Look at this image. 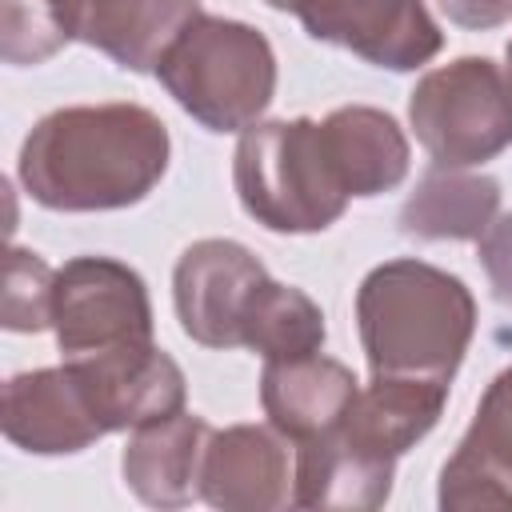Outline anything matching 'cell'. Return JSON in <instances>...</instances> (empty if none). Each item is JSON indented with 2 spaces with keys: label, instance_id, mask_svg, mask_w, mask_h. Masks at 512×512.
Here are the masks:
<instances>
[{
  "label": "cell",
  "instance_id": "1",
  "mask_svg": "<svg viewBox=\"0 0 512 512\" xmlns=\"http://www.w3.org/2000/svg\"><path fill=\"white\" fill-rule=\"evenodd\" d=\"M168 128L140 104L48 112L20 148L28 196L56 212H108L144 200L168 168Z\"/></svg>",
  "mask_w": 512,
  "mask_h": 512
},
{
  "label": "cell",
  "instance_id": "2",
  "mask_svg": "<svg viewBox=\"0 0 512 512\" xmlns=\"http://www.w3.org/2000/svg\"><path fill=\"white\" fill-rule=\"evenodd\" d=\"M356 320L372 376L452 380L472 328L476 304L464 280L424 260H388L356 292Z\"/></svg>",
  "mask_w": 512,
  "mask_h": 512
},
{
  "label": "cell",
  "instance_id": "3",
  "mask_svg": "<svg viewBox=\"0 0 512 512\" xmlns=\"http://www.w3.org/2000/svg\"><path fill=\"white\" fill-rule=\"evenodd\" d=\"M244 212L272 232H320L352 200L316 120H268L244 128L232 160Z\"/></svg>",
  "mask_w": 512,
  "mask_h": 512
},
{
  "label": "cell",
  "instance_id": "4",
  "mask_svg": "<svg viewBox=\"0 0 512 512\" xmlns=\"http://www.w3.org/2000/svg\"><path fill=\"white\" fill-rule=\"evenodd\" d=\"M156 72L168 96L212 132L252 128L276 92V56L264 32L224 16H200Z\"/></svg>",
  "mask_w": 512,
  "mask_h": 512
},
{
  "label": "cell",
  "instance_id": "5",
  "mask_svg": "<svg viewBox=\"0 0 512 512\" xmlns=\"http://www.w3.org/2000/svg\"><path fill=\"white\" fill-rule=\"evenodd\" d=\"M408 116L440 168H468L512 144V84L492 60L460 56L412 88Z\"/></svg>",
  "mask_w": 512,
  "mask_h": 512
},
{
  "label": "cell",
  "instance_id": "6",
  "mask_svg": "<svg viewBox=\"0 0 512 512\" xmlns=\"http://www.w3.org/2000/svg\"><path fill=\"white\" fill-rule=\"evenodd\" d=\"M52 328L64 356L152 340L148 288L128 264L112 256H76L56 272Z\"/></svg>",
  "mask_w": 512,
  "mask_h": 512
},
{
  "label": "cell",
  "instance_id": "7",
  "mask_svg": "<svg viewBox=\"0 0 512 512\" xmlns=\"http://www.w3.org/2000/svg\"><path fill=\"white\" fill-rule=\"evenodd\" d=\"M272 276L236 240H196L172 272L180 328L204 348L244 344V328Z\"/></svg>",
  "mask_w": 512,
  "mask_h": 512
},
{
  "label": "cell",
  "instance_id": "8",
  "mask_svg": "<svg viewBox=\"0 0 512 512\" xmlns=\"http://www.w3.org/2000/svg\"><path fill=\"white\" fill-rule=\"evenodd\" d=\"M84 404L104 432L140 428L184 412V372L152 340H128L84 356H64Z\"/></svg>",
  "mask_w": 512,
  "mask_h": 512
},
{
  "label": "cell",
  "instance_id": "9",
  "mask_svg": "<svg viewBox=\"0 0 512 512\" xmlns=\"http://www.w3.org/2000/svg\"><path fill=\"white\" fill-rule=\"evenodd\" d=\"M300 24L312 40L340 44L392 72L428 64L444 44L424 0H312Z\"/></svg>",
  "mask_w": 512,
  "mask_h": 512
},
{
  "label": "cell",
  "instance_id": "10",
  "mask_svg": "<svg viewBox=\"0 0 512 512\" xmlns=\"http://www.w3.org/2000/svg\"><path fill=\"white\" fill-rule=\"evenodd\" d=\"M444 512H508L512 508V368H504L480 408L460 448L440 472Z\"/></svg>",
  "mask_w": 512,
  "mask_h": 512
},
{
  "label": "cell",
  "instance_id": "11",
  "mask_svg": "<svg viewBox=\"0 0 512 512\" xmlns=\"http://www.w3.org/2000/svg\"><path fill=\"white\" fill-rule=\"evenodd\" d=\"M0 424L16 448L40 456L80 452L104 436L68 368H40L12 376L4 384Z\"/></svg>",
  "mask_w": 512,
  "mask_h": 512
},
{
  "label": "cell",
  "instance_id": "12",
  "mask_svg": "<svg viewBox=\"0 0 512 512\" xmlns=\"http://www.w3.org/2000/svg\"><path fill=\"white\" fill-rule=\"evenodd\" d=\"M356 392H360L356 376L332 356L308 352L292 360H264V376H260L264 416L280 436H292L296 444L336 432Z\"/></svg>",
  "mask_w": 512,
  "mask_h": 512
},
{
  "label": "cell",
  "instance_id": "13",
  "mask_svg": "<svg viewBox=\"0 0 512 512\" xmlns=\"http://www.w3.org/2000/svg\"><path fill=\"white\" fill-rule=\"evenodd\" d=\"M200 496L224 512H272L288 500V452L272 428L232 424L212 432Z\"/></svg>",
  "mask_w": 512,
  "mask_h": 512
},
{
  "label": "cell",
  "instance_id": "14",
  "mask_svg": "<svg viewBox=\"0 0 512 512\" xmlns=\"http://www.w3.org/2000/svg\"><path fill=\"white\" fill-rule=\"evenodd\" d=\"M212 428L204 416L172 412L132 428L124 448V480L152 508H184L200 496V472Z\"/></svg>",
  "mask_w": 512,
  "mask_h": 512
},
{
  "label": "cell",
  "instance_id": "15",
  "mask_svg": "<svg viewBox=\"0 0 512 512\" xmlns=\"http://www.w3.org/2000/svg\"><path fill=\"white\" fill-rule=\"evenodd\" d=\"M444 400H448L444 380L372 376V384L356 392V400H352V408L336 432L368 456L396 460L404 448H412L440 420Z\"/></svg>",
  "mask_w": 512,
  "mask_h": 512
},
{
  "label": "cell",
  "instance_id": "16",
  "mask_svg": "<svg viewBox=\"0 0 512 512\" xmlns=\"http://www.w3.org/2000/svg\"><path fill=\"white\" fill-rule=\"evenodd\" d=\"M392 464L360 452L340 432L300 440L292 504L296 508H340V512H372L392 492Z\"/></svg>",
  "mask_w": 512,
  "mask_h": 512
},
{
  "label": "cell",
  "instance_id": "17",
  "mask_svg": "<svg viewBox=\"0 0 512 512\" xmlns=\"http://www.w3.org/2000/svg\"><path fill=\"white\" fill-rule=\"evenodd\" d=\"M200 16V0H96L80 40L112 56L120 68L152 72Z\"/></svg>",
  "mask_w": 512,
  "mask_h": 512
},
{
  "label": "cell",
  "instance_id": "18",
  "mask_svg": "<svg viewBox=\"0 0 512 512\" xmlns=\"http://www.w3.org/2000/svg\"><path fill=\"white\" fill-rule=\"evenodd\" d=\"M320 132L348 196H380L404 180L408 140L388 112L348 104L328 112L320 120Z\"/></svg>",
  "mask_w": 512,
  "mask_h": 512
},
{
  "label": "cell",
  "instance_id": "19",
  "mask_svg": "<svg viewBox=\"0 0 512 512\" xmlns=\"http://www.w3.org/2000/svg\"><path fill=\"white\" fill-rule=\"evenodd\" d=\"M500 212V184L460 168H432L400 208V232L416 240H480Z\"/></svg>",
  "mask_w": 512,
  "mask_h": 512
},
{
  "label": "cell",
  "instance_id": "20",
  "mask_svg": "<svg viewBox=\"0 0 512 512\" xmlns=\"http://www.w3.org/2000/svg\"><path fill=\"white\" fill-rule=\"evenodd\" d=\"M320 344H324V312L316 308V300L300 288L272 280L244 328V348L260 352L264 360H292L320 352Z\"/></svg>",
  "mask_w": 512,
  "mask_h": 512
},
{
  "label": "cell",
  "instance_id": "21",
  "mask_svg": "<svg viewBox=\"0 0 512 512\" xmlns=\"http://www.w3.org/2000/svg\"><path fill=\"white\" fill-rule=\"evenodd\" d=\"M52 284L56 272L28 248H8L4 264V328L40 332L52 324Z\"/></svg>",
  "mask_w": 512,
  "mask_h": 512
},
{
  "label": "cell",
  "instance_id": "22",
  "mask_svg": "<svg viewBox=\"0 0 512 512\" xmlns=\"http://www.w3.org/2000/svg\"><path fill=\"white\" fill-rule=\"evenodd\" d=\"M0 32V56L8 64H40L72 40L48 0H4Z\"/></svg>",
  "mask_w": 512,
  "mask_h": 512
},
{
  "label": "cell",
  "instance_id": "23",
  "mask_svg": "<svg viewBox=\"0 0 512 512\" xmlns=\"http://www.w3.org/2000/svg\"><path fill=\"white\" fill-rule=\"evenodd\" d=\"M480 264L488 272L492 296L512 308V212L492 220L488 232L480 236Z\"/></svg>",
  "mask_w": 512,
  "mask_h": 512
},
{
  "label": "cell",
  "instance_id": "24",
  "mask_svg": "<svg viewBox=\"0 0 512 512\" xmlns=\"http://www.w3.org/2000/svg\"><path fill=\"white\" fill-rule=\"evenodd\" d=\"M440 8L460 28H496L512 16V0H440Z\"/></svg>",
  "mask_w": 512,
  "mask_h": 512
},
{
  "label": "cell",
  "instance_id": "25",
  "mask_svg": "<svg viewBox=\"0 0 512 512\" xmlns=\"http://www.w3.org/2000/svg\"><path fill=\"white\" fill-rule=\"evenodd\" d=\"M48 4L56 8L64 32H68V36H80V28H84V20H88V12H92L96 0H48Z\"/></svg>",
  "mask_w": 512,
  "mask_h": 512
},
{
  "label": "cell",
  "instance_id": "26",
  "mask_svg": "<svg viewBox=\"0 0 512 512\" xmlns=\"http://www.w3.org/2000/svg\"><path fill=\"white\" fill-rule=\"evenodd\" d=\"M264 4H272V8H280V12H296V16H300L312 0H264Z\"/></svg>",
  "mask_w": 512,
  "mask_h": 512
},
{
  "label": "cell",
  "instance_id": "27",
  "mask_svg": "<svg viewBox=\"0 0 512 512\" xmlns=\"http://www.w3.org/2000/svg\"><path fill=\"white\" fill-rule=\"evenodd\" d=\"M508 84H512V40H508Z\"/></svg>",
  "mask_w": 512,
  "mask_h": 512
}]
</instances>
